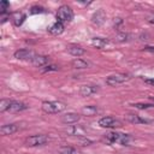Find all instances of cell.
<instances>
[{"label": "cell", "mask_w": 154, "mask_h": 154, "mask_svg": "<svg viewBox=\"0 0 154 154\" xmlns=\"http://www.w3.org/2000/svg\"><path fill=\"white\" fill-rule=\"evenodd\" d=\"M103 141L107 143V144H113V143H119L122 146H128L131 141V137L130 135L128 134H122V132H107L105 136H103Z\"/></svg>", "instance_id": "6da1fadb"}, {"label": "cell", "mask_w": 154, "mask_h": 154, "mask_svg": "<svg viewBox=\"0 0 154 154\" xmlns=\"http://www.w3.org/2000/svg\"><path fill=\"white\" fill-rule=\"evenodd\" d=\"M41 108L45 113L55 114V113L63 112L66 108V105L61 101H43L41 105Z\"/></svg>", "instance_id": "7a4b0ae2"}, {"label": "cell", "mask_w": 154, "mask_h": 154, "mask_svg": "<svg viewBox=\"0 0 154 154\" xmlns=\"http://www.w3.org/2000/svg\"><path fill=\"white\" fill-rule=\"evenodd\" d=\"M55 17H57V22H60V23H66V22H71L72 20V18H73V11H72V8L70 7V6H67V5H63V6H60L59 8H58V11H57V14H55Z\"/></svg>", "instance_id": "3957f363"}, {"label": "cell", "mask_w": 154, "mask_h": 154, "mask_svg": "<svg viewBox=\"0 0 154 154\" xmlns=\"http://www.w3.org/2000/svg\"><path fill=\"white\" fill-rule=\"evenodd\" d=\"M49 141L48 135L38 134V135H31L25 138V144L29 147H37V146H43Z\"/></svg>", "instance_id": "277c9868"}, {"label": "cell", "mask_w": 154, "mask_h": 154, "mask_svg": "<svg viewBox=\"0 0 154 154\" xmlns=\"http://www.w3.org/2000/svg\"><path fill=\"white\" fill-rule=\"evenodd\" d=\"M130 78H131V76L128 75V73H114V75L108 76L105 82H106L107 85L114 87V85H118V84H122V83L128 82Z\"/></svg>", "instance_id": "5b68a950"}, {"label": "cell", "mask_w": 154, "mask_h": 154, "mask_svg": "<svg viewBox=\"0 0 154 154\" xmlns=\"http://www.w3.org/2000/svg\"><path fill=\"white\" fill-rule=\"evenodd\" d=\"M97 124L101 126V128H108V129H112V128H119L122 126V122L114 117H102L99 119Z\"/></svg>", "instance_id": "8992f818"}, {"label": "cell", "mask_w": 154, "mask_h": 154, "mask_svg": "<svg viewBox=\"0 0 154 154\" xmlns=\"http://www.w3.org/2000/svg\"><path fill=\"white\" fill-rule=\"evenodd\" d=\"M34 52L30 51V49H26V48H23V49H18L14 52V58L18 59V60H30L34 58Z\"/></svg>", "instance_id": "52a82bcc"}, {"label": "cell", "mask_w": 154, "mask_h": 154, "mask_svg": "<svg viewBox=\"0 0 154 154\" xmlns=\"http://www.w3.org/2000/svg\"><path fill=\"white\" fill-rule=\"evenodd\" d=\"M48 63H49V57L42 54H35L34 58L31 59V64L36 67H43L48 65Z\"/></svg>", "instance_id": "ba28073f"}, {"label": "cell", "mask_w": 154, "mask_h": 154, "mask_svg": "<svg viewBox=\"0 0 154 154\" xmlns=\"http://www.w3.org/2000/svg\"><path fill=\"white\" fill-rule=\"evenodd\" d=\"M79 119H81V116H79L78 113H75V112L65 113V114L61 116V118H60L61 123L67 124V125H69V124H75V123H77Z\"/></svg>", "instance_id": "9c48e42d"}, {"label": "cell", "mask_w": 154, "mask_h": 154, "mask_svg": "<svg viewBox=\"0 0 154 154\" xmlns=\"http://www.w3.org/2000/svg\"><path fill=\"white\" fill-rule=\"evenodd\" d=\"M99 90L97 85H91V84H84L79 88V95L81 96H89L91 94H95Z\"/></svg>", "instance_id": "30bf717a"}, {"label": "cell", "mask_w": 154, "mask_h": 154, "mask_svg": "<svg viewBox=\"0 0 154 154\" xmlns=\"http://www.w3.org/2000/svg\"><path fill=\"white\" fill-rule=\"evenodd\" d=\"M126 120L130 122L131 124H148V123H152L150 119H146V118H142L137 114H132V113H129L126 116Z\"/></svg>", "instance_id": "8fae6325"}, {"label": "cell", "mask_w": 154, "mask_h": 154, "mask_svg": "<svg viewBox=\"0 0 154 154\" xmlns=\"http://www.w3.org/2000/svg\"><path fill=\"white\" fill-rule=\"evenodd\" d=\"M18 131V125L17 124H5L0 128V134L4 135V136H8V135H12L14 132Z\"/></svg>", "instance_id": "7c38bea8"}, {"label": "cell", "mask_w": 154, "mask_h": 154, "mask_svg": "<svg viewBox=\"0 0 154 154\" xmlns=\"http://www.w3.org/2000/svg\"><path fill=\"white\" fill-rule=\"evenodd\" d=\"M28 108V106L24 103V102H20V101H12L11 102V106L8 108V112L10 113H19L22 111H25Z\"/></svg>", "instance_id": "4fadbf2b"}, {"label": "cell", "mask_w": 154, "mask_h": 154, "mask_svg": "<svg viewBox=\"0 0 154 154\" xmlns=\"http://www.w3.org/2000/svg\"><path fill=\"white\" fill-rule=\"evenodd\" d=\"M67 52H69L71 55L78 58V57H81V55H83V54L85 53V49L82 48V47L78 46V45H69V46H67Z\"/></svg>", "instance_id": "5bb4252c"}, {"label": "cell", "mask_w": 154, "mask_h": 154, "mask_svg": "<svg viewBox=\"0 0 154 154\" xmlns=\"http://www.w3.org/2000/svg\"><path fill=\"white\" fill-rule=\"evenodd\" d=\"M64 29H65V28H64V24H63V23L55 22V23H53V24L48 28V32L52 34V35H54V36H57V35L63 34Z\"/></svg>", "instance_id": "9a60e30c"}, {"label": "cell", "mask_w": 154, "mask_h": 154, "mask_svg": "<svg viewBox=\"0 0 154 154\" xmlns=\"http://www.w3.org/2000/svg\"><path fill=\"white\" fill-rule=\"evenodd\" d=\"M90 45L97 49H102L103 47H106L108 45V40L103 38V37H93L90 40Z\"/></svg>", "instance_id": "2e32d148"}, {"label": "cell", "mask_w": 154, "mask_h": 154, "mask_svg": "<svg viewBox=\"0 0 154 154\" xmlns=\"http://www.w3.org/2000/svg\"><path fill=\"white\" fill-rule=\"evenodd\" d=\"M71 66L76 70H83V69H88L89 67V63L81 59V58H76L71 61Z\"/></svg>", "instance_id": "e0dca14e"}, {"label": "cell", "mask_w": 154, "mask_h": 154, "mask_svg": "<svg viewBox=\"0 0 154 154\" xmlns=\"http://www.w3.org/2000/svg\"><path fill=\"white\" fill-rule=\"evenodd\" d=\"M11 18H12V22H13V24H14L16 26H20V25L24 23L26 16H25L23 12H14V13H12Z\"/></svg>", "instance_id": "ac0fdd59"}, {"label": "cell", "mask_w": 154, "mask_h": 154, "mask_svg": "<svg viewBox=\"0 0 154 154\" xmlns=\"http://www.w3.org/2000/svg\"><path fill=\"white\" fill-rule=\"evenodd\" d=\"M81 112H82L83 116L91 117V116H95V114L99 112V108H97V106H95V105H89V106H84V107L81 109Z\"/></svg>", "instance_id": "d6986e66"}, {"label": "cell", "mask_w": 154, "mask_h": 154, "mask_svg": "<svg viewBox=\"0 0 154 154\" xmlns=\"http://www.w3.org/2000/svg\"><path fill=\"white\" fill-rule=\"evenodd\" d=\"M105 18H106V16H105V12H103L102 10H99V11H96V12L93 14V18H91V20H93V23H94V24H96V25H100V24H102V23H103Z\"/></svg>", "instance_id": "ffe728a7"}, {"label": "cell", "mask_w": 154, "mask_h": 154, "mask_svg": "<svg viewBox=\"0 0 154 154\" xmlns=\"http://www.w3.org/2000/svg\"><path fill=\"white\" fill-rule=\"evenodd\" d=\"M66 132L71 136H84V129L81 126H71L66 129Z\"/></svg>", "instance_id": "44dd1931"}, {"label": "cell", "mask_w": 154, "mask_h": 154, "mask_svg": "<svg viewBox=\"0 0 154 154\" xmlns=\"http://www.w3.org/2000/svg\"><path fill=\"white\" fill-rule=\"evenodd\" d=\"M58 153L59 154H78L77 149H75L71 146H63V147H60L58 149Z\"/></svg>", "instance_id": "7402d4cb"}, {"label": "cell", "mask_w": 154, "mask_h": 154, "mask_svg": "<svg viewBox=\"0 0 154 154\" xmlns=\"http://www.w3.org/2000/svg\"><path fill=\"white\" fill-rule=\"evenodd\" d=\"M114 40H116L117 42H126V41L130 40V35H129L128 32H118V34L116 35Z\"/></svg>", "instance_id": "603a6c76"}, {"label": "cell", "mask_w": 154, "mask_h": 154, "mask_svg": "<svg viewBox=\"0 0 154 154\" xmlns=\"http://www.w3.org/2000/svg\"><path fill=\"white\" fill-rule=\"evenodd\" d=\"M11 102H12V100L2 99V100L0 101V112H6V111H8L10 106H11Z\"/></svg>", "instance_id": "cb8c5ba5"}, {"label": "cell", "mask_w": 154, "mask_h": 154, "mask_svg": "<svg viewBox=\"0 0 154 154\" xmlns=\"http://www.w3.org/2000/svg\"><path fill=\"white\" fill-rule=\"evenodd\" d=\"M10 10V2L7 0H2L0 2V14H5L7 13V11Z\"/></svg>", "instance_id": "d4e9b609"}, {"label": "cell", "mask_w": 154, "mask_h": 154, "mask_svg": "<svg viewBox=\"0 0 154 154\" xmlns=\"http://www.w3.org/2000/svg\"><path fill=\"white\" fill-rule=\"evenodd\" d=\"M46 12V10L42 7V6H38V5H34L30 7V13L31 14H37V13H43Z\"/></svg>", "instance_id": "484cf974"}, {"label": "cell", "mask_w": 154, "mask_h": 154, "mask_svg": "<svg viewBox=\"0 0 154 154\" xmlns=\"http://www.w3.org/2000/svg\"><path fill=\"white\" fill-rule=\"evenodd\" d=\"M58 70H59V67L53 64H48L42 67V72H52V71H58Z\"/></svg>", "instance_id": "4316f807"}, {"label": "cell", "mask_w": 154, "mask_h": 154, "mask_svg": "<svg viewBox=\"0 0 154 154\" xmlns=\"http://www.w3.org/2000/svg\"><path fill=\"white\" fill-rule=\"evenodd\" d=\"M132 106L136 107V108H138V109H147V108H153L154 107L153 103H135Z\"/></svg>", "instance_id": "83f0119b"}, {"label": "cell", "mask_w": 154, "mask_h": 154, "mask_svg": "<svg viewBox=\"0 0 154 154\" xmlns=\"http://www.w3.org/2000/svg\"><path fill=\"white\" fill-rule=\"evenodd\" d=\"M0 19H1V20H0V23H1V24H4L5 22H7V20L10 19V14H8V13H5V14H0Z\"/></svg>", "instance_id": "f1b7e54d"}, {"label": "cell", "mask_w": 154, "mask_h": 154, "mask_svg": "<svg viewBox=\"0 0 154 154\" xmlns=\"http://www.w3.org/2000/svg\"><path fill=\"white\" fill-rule=\"evenodd\" d=\"M143 51H146V52H154V46H144Z\"/></svg>", "instance_id": "f546056e"}, {"label": "cell", "mask_w": 154, "mask_h": 154, "mask_svg": "<svg viewBox=\"0 0 154 154\" xmlns=\"http://www.w3.org/2000/svg\"><path fill=\"white\" fill-rule=\"evenodd\" d=\"M144 82H146L147 84H149V85H153V87H154V78H146V79H144Z\"/></svg>", "instance_id": "4dcf8cb0"}, {"label": "cell", "mask_w": 154, "mask_h": 154, "mask_svg": "<svg viewBox=\"0 0 154 154\" xmlns=\"http://www.w3.org/2000/svg\"><path fill=\"white\" fill-rule=\"evenodd\" d=\"M123 23V19L122 18H116L114 19V26H117V25H119V24H122Z\"/></svg>", "instance_id": "1f68e13d"}, {"label": "cell", "mask_w": 154, "mask_h": 154, "mask_svg": "<svg viewBox=\"0 0 154 154\" xmlns=\"http://www.w3.org/2000/svg\"><path fill=\"white\" fill-rule=\"evenodd\" d=\"M149 23H152V24H154V14L150 17V19H149Z\"/></svg>", "instance_id": "d6a6232c"}, {"label": "cell", "mask_w": 154, "mask_h": 154, "mask_svg": "<svg viewBox=\"0 0 154 154\" xmlns=\"http://www.w3.org/2000/svg\"><path fill=\"white\" fill-rule=\"evenodd\" d=\"M153 101H154V97H153Z\"/></svg>", "instance_id": "836d02e7"}]
</instances>
